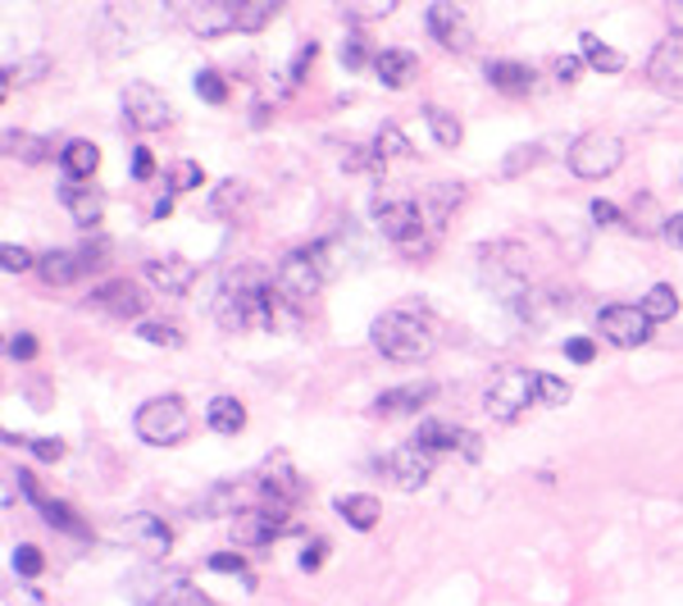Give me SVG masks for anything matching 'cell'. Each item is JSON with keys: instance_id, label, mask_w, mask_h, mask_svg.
Instances as JSON below:
<instances>
[{"instance_id": "obj_3", "label": "cell", "mask_w": 683, "mask_h": 606, "mask_svg": "<svg viewBox=\"0 0 683 606\" xmlns=\"http://www.w3.org/2000/svg\"><path fill=\"white\" fill-rule=\"evenodd\" d=\"M369 343H374V352L383 356V361L420 365L438 347V324L429 315H414V311H388V315L374 320Z\"/></svg>"}, {"instance_id": "obj_13", "label": "cell", "mask_w": 683, "mask_h": 606, "mask_svg": "<svg viewBox=\"0 0 683 606\" xmlns=\"http://www.w3.org/2000/svg\"><path fill=\"white\" fill-rule=\"evenodd\" d=\"M287 529H292L287 511H279V506H255V511H242L233 520V543L238 547H270L279 534H287Z\"/></svg>"}, {"instance_id": "obj_60", "label": "cell", "mask_w": 683, "mask_h": 606, "mask_svg": "<svg viewBox=\"0 0 683 606\" xmlns=\"http://www.w3.org/2000/svg\"><path fill=\"white\" fill-rule=\"evenodd\" d=\"M169 210H174V197H169V192H165V197H160V201H156V210H150V215H156V219H165V215H169Z\"/></svg>"}, {"instance_id": "obj_40", "label": "cell", "mask_w": 683, "mask_h": 606, "mask_svg": "<svg viewBox=\"0 0 683 606\" xmlns=\"http://www.w3.org/2000/svg\"><path fill=\"white\" fill-rule=\"evenodd\" d=\"M201 182H206V174H201L197 160H178V165L169 169V187H174V192H197Z\"/></svg>"}, {"instance_id": "obj_38", "label": "cell", "mask_w": 683, "mask_h": 606, "mask_svg": "<svg viewBox=\"0 0 683 606\" xmlns=\"http://www.w3.org/2000/svg\"><path fill=\"white\" fill-rule=\"evenodd\" d=\"M137 337H141V343H156V347H182V333L174 324H160V320H141Z\"/></svg>"}, {"instance_id": "obj_45", "label": "cell", "mask_w": 683, "mask_h": 606, "mask_svg": "<svg viewBox=\"0 0 683 606\" xmlns=\"http://www.w3.org/2000/svg\"><path fill=\"white\" fill-rule=\"evenodd\" d=\"M46 55H32V60H23V64H14V69H6V87H14V83H36L46 73Z\"/></svg>"}, {"instance_id": "obj_28", "label": "cell", "mask_w": 683, "mask_h": 606, "mask_svg": "<svg viewBox=\"0 0 683 606\" xmlns=\"http://www.w3.org/2000/svg\"><path fill=\"white\" fill-rule=\"evenodd\" d=\"M665 223H670V215L661 210V201L652 197V192H642L638 201H633V210H629V229L638 233V238H665Z\"/></svg>"}, {"instance_id": "obj_26", "label": "cell", "mask_w": 683, "mask_h": 606, "mask_svg": "<svg viewBox=\"0 0 683 606\" xmlns=\"http://www.w3.org/2000/svg\"><path fill=\"white\" fill-rule=\"evenodd\" d=\"M60 169H64V178H73V182H92V174L101 169V150H96L87 137H73V142H64V150H60Z\"/></svg>"}, {"instance_id": "obj_4", "label": "cell", "mask_w": 683, "mask_h": 606, "mask_svg": "<svg viewBox=\"0 0 683 606\" xmlns=\"http://www.w3.org/2000/svg\"><path fill=\"white\" fill-rule=\"evenodd\" d=\"M337 274V255H333V242H315V247H296L279 260L274 270V288H279V301L287 306H311L315 292Z\"/></svg>"}, {"instance_id": "obj_31", "label": "cell", "mask_w": 683, "mask_h": 606, "mask_svg": "<svg viewBox=\"0 0 683 606\" xmlns=\"http://www.w3.org/2000/svg\"><path fill=\"white\" fill-rule=\"evenodd\" d=\"M579 55H584L597 73H624V55H620L616 46H606L601 36H592V32L579 36Z\"/></svg>"}, {"instance_id": "obj_53", "label": "cell", "mask_w": 683, "mask_h": 606, "mask_svg": "<svg viewBox=\"0 0 683 606\" xmlns=\"http://www.w3.org/2000/svg\"><path fill=\"white\" fill-rule=\"evenodd\" d=\"M565 356L575 361V365H588V361L597 356V343H592V337H569V343H565Z\"/></svg>"}, {"instance_id": "obj_54", "label": "cell", "mask_w": 683, "mask_h": 606, "mask_svg": "<svg viewBox=\"0 0 683 606\" xmlns=\"http://www.w3.org/2000/svg\"><path fill=\"white\" fill-rule=\"evenodd\" d=\"M324 561H328V539H315V543H306V552H301V571H319Z\"/></svg>"}, {"instance_id": "obj_56", "label": "cell", "mask_w": 683, "mask_h": 606, "mask_svg": "<svg viewBox=\"0 0 683 606\" xmlns=\"http://www.w3.org/2000/svg\"><path fill=\"white\" fill-rule=\"evenodd\" d=\"M579 69H584V55H565V60H556V79L560 83H579Z\"/></svg>"}, {"instance_id": "obj_21", "label": "cell", "mask_w": 683, "mask_h": 606, "mask_svg": "<svg viewBox=\"0 0 683 606\" xmlns=\"http://www.w3.org/2000/svg\"><path fill=\"white\" fill-rule=\"evenodd\" d=\"M146 279L156 283V292L182 296V292H192V283H197V264L182 260V255H165V260H150L146 264Z\"/></svg>"}, {"instance_id": "obj_51", "label": "cell", "mask_w": 683, "mask_h": 606, "mask_svg": "<svg viewBox=\"0 0 683 606\" xmlns=\"http://www.w3.org/2000/svg\"><path fill=\"white\" fill-rule=\"evenodd\" d=\"M588 215H592L597 229H616V223H624L620 206H611V201H592V206H588Z\"/></svg>"}, {"instance_id": "obj_55", "label": "cell", "mask_w": 683, "mask_h": 606, "mask_svg": "<svg viewBox=\"0 0 683 606\" xmlns=\"http://www.w3.org/2000/svg\"><path fill=\"white\" fill-rule=\"evenodd\" d=\"M6 352H10V361H32L36 356V337L32 333H14Z\"/></svg>"}, {"instance_id": "obj_22", "label": "cell", "mask_w": 683, "mask_h": 606, "mask_svg": "<svg viewBox=\"0 0 683 606\" xmlns=\"http://www.w3.org/2000/svg\"><path fill=\"white\" fill-rule=\"evenodd\" d=\"M438 388L433 384H406V388H388L383 397L374 401V415H383V420H397V415H414L424 401H433Z\"/></svg>"}, {"instance_id": "obj_12", "label": "cell", "mask_w": 683, "mask_h": 606, "mask_svg": "<svg viewBox=\"0 0 683 606\" xmlns=\"http://www.w3.org/2000/svg\"><path fill=\"white\" fill-rule=\"evenodd\" d=\"M597 328H601V337L611 347H642L652 337V320L642 315V306H606L601 315H597Z\"/></svg>"}, {"instance_id": "obj_42", "label": "cell", "mask_w": 683, "mask_h": 606, "mask_svg": "<svg viewBox=\"0 0 683 606\" xmlns=\"http://www.w3.org/2000/svg\"><path fill=\"white\" fill-rule=\"evenodd\" d=\"M397 6H392V0H369V6H351V0H347V6H342V19H347V23H369V19H388Z\"/></svg>"}, {"instance_id": "obj_52", "label": "cell", "mask_w": 683, "mask_h": 606, "mask_svg": "<svg viewBox=\"0 0 683 606\" xmlns=\"http://www.w3.org/2000/svg\"><path fill=\"white\" fill-rule=\"evenodd\" d=\"M315 55H319V46H315V42H306V46H301V51H296V60H292V69H287V79H292V83H301V79H306V69L315 64Z\"/></svg>"}, {"instance_id": "obj_7", "label": "cell", "mask_w": 683, "mask_h": 606, "mask_svg": "<svg viewBox=\"0 0 683 606\" xmlns=\"http://www.w3.org/2000/svg\"><path fill=\"white\" fill-rule=\"evenodd\" d=\"M624 165V142L616 133H584L575 146H569V169L579 178H606Z\"/></svg>"}, {"instance_id": "obj_24", "label": "cell", "mask_w": 683, "mask_h": 606, "mask_svg": "<svg viewBox=\"0 0 683 606\" xmlns=\"http://www.w3.org/2000/svg\"><path fill=\"white\" fill-rule=\"evenodd\" d=\"M414 73H420V55H414V51H401V46L378 51V60H374V79L383 83V87H410Z\"/></svg>"}, {"instance_id": "obj_43", "label": "cell", "mask_w": 683, "mask_h": 606, "mask_svg": "<svg viewBox=\"0 0 683 606\" xmlns=\"http://www.w3.org/2000/svg\"><path fill=\"white\" fill-rule=\"evenodd\" d=\"M14 571H19V579H36V575L46 571V556L36 552L32 543H19L14 547Z\"/></svg>"}, {"instance_id": "obj_41", "label": "cell", "mask_w": 683, "mask_h": 606, "mask_svg": "<svg viewBox=\"0 0 683 606\" xmlns=\"http://www.w3.org/2000/svg\"><path fill=\"white\" fill-rule=\"evenodd\" d=\"M197 96L210 101V105H228V83H223V73L201 69V73H197Z\"/></svg>"}, {"instance_id": "obj_17", "label": "cell", "mask_w": 683, "mask_h": 606, "mask_svg": "<svg viewBox=\"0 0 683 606\" xmlns=\"http://www.w3.org/2000/svg\"><path fill=\"white\" fill-rule=\"evenodd\" d=\"M60 206L69 210V219L78 223V229H96L101 215H105V197L92 182H73V178L60 182Z\"/></svg>"}, {"instance_id": "obj_44", "label": "cell", "mask_w": 683, "mask_h": 606, "mask_svg": "<svg viewBox=\"0 0 683 606\" xmlns=\"http://www.w3.org/2000/svg\"><path fill=\"white\" fill-rule=\"evenodd\" d=\"M206 565H210L214 575H238V579H246V588H251V571H246L242 552H214V556H210Z\"/></svg>"}, {"instance_id": "obj_48", "label": "cell", "mask_w": 683, "mask_h": 606, "mask_svg": "<svg viewBox=\"0 0 683 606\" xmlns=\"http://www.w3.org/2000/svg\"><path fill=\"white\" fill-rule=\"evenodd\" d=\"M109 251H114V247H109L105 238H96V242H87V247L78 251V255H83V270H87V274H101V270H105V264L114 260Z\"/></svg>"}, {"instance_id": "obj_27", "label": "cell", "mask_w": 683, "mask_h": 606, "mask_svg": "<svg viewBox=\"0 0 683 606\" xmlns=\"http://www.w3.org/2000/svg\"><path fill=\"white\" fill-rule=\"evenodd\" d=\"M333 511L347 520L351 529H360V534H365V529H374L378 515H383V506H378V498H369V492H347V498L333 502Z\"/></svg>"}, {"instance_id": "obj_1", "label": "cell", "mask_w": 683, "mask_h": 606, "mask_svg": "<svg viewBox=\"0 0 683 606\" xmlns=\"http://www.w3.org/2000/svg\"><path fill=\"white\" fill-rule=\"evenodd\" d=\"M279 311V288L264 270H238L228 274L219 296H214V315L228 333H246V328H274Z\"/></svg>"}, {"instance_id": "obj_39", "label": "cell", "mask_w": 683, "mask_h": 606, "mask_svg": "<svg viewBox=\"0 0 683 606\" xmlns=\"http://www.w3.org/2000/svg\"><path fill=\"white\" fill-rule=\"evenodd\" d=\"M374 150H378V160L388 165L392 156H410V142L401 137V128H392V124H388V128H378V137H374Z\"/></svg>"}, {"instance_id": "obj_15", "label": "cell", "mask_w": 683, "mask_h": 606, "mask_svg": "<svg viewBox=\"0 0 683 606\" xmlns=\"http://www.w3.org/2000/svg\"><path fill=\"white\" fill-rule=\"evenodd\" d=\"M178 14H182V23L192 28L197 36H228V32H238V6H228V0H201V6H187Z\"/></svg>"}, {"instance_id": "obj_57", "label": "cell", "mask_w": 683, "mask_h": 606, "mask_svg": "<svg viewBox=\"0 0 683 606\" xmlns=\"http://www.w3.org/2000/svg\"><path fill=\"white\" fill-rule=\"evenodd\" d=\"M150 174H156V160H150V150H146V146H137V150H133V178L146 182Z\"/></svg>"}, {"instance_id": "obj_6", "label": "cell", "mask_w": 683, "mask_h": 606, "mask_svg": "<svg viewBox=\"0 0 683 606\" xmlns=\"http://www.w3.org/2000/svg\"><path fill=\"white\" fill-rule=\"evenodd\" d=\"M133 429L150 447H178L187 433H192V410H187L178 397H150L133 415Z\"/></svg>"}, {"instance_id": "obj_47", "label": "cell", "mask_w": 683, "mask_h": 606, "mask_svg": "<svg viewBox=\"0 0 683 606\" xmlns=\"http://www.w3.org/2000/svg\"><path fill=\"white\" fill-rule=\"evenodd\" d=\"M538 160H543V146H519V150H511V156H506L502 174L515 178V174H524V169H534Z\"/></svg>"}, {"instance_id": "obj_10", "label": "cell", "mask_w": 683, "mask_h": 606, "mask_svg": "<svg viewBox=\"0 0 683 606\" xmlns=\"http://www.w3.org/2000/svg\"><path fill=\"white\" fill-rule=\"evenodd\" d=\"M255 488H260L264 506H279V511H292V506H301V498H306V479L292 470L287 457H270V461H264L255 470Z\"/></svg>"}, {"instance_id": "obj_58", "label": "cell", "mask_w": 683, "mask_h": 606, "mask_svg": "<svg viewBox=\"0 0 683 606\" xmlns=\"http://www.w3.org/2000/svg\"><path fill=\"white\" fill-rule=\"evenodd\" d=\"M6 606H46V602L32 593V584H19V588H14L10 597H6Z\"/></svg>"}, {"instance_id": "obj_2", "label": "cell", "mask_w": 683, "mask_h": 606, "mask_svg": "<svg viewBox=\"0 0 683 606\" xmlns=\"http://www.w3.org/2000/svg\"><path fill=\"white\" fill-rule=\"evenodd\" d=\"M374 223H378V233H383L388 242L406 247V251H424L429 247V233L442 229L438 215L429 210V197H414V192H401V187H378L374 201Z\"/></svg>"}, {"instance_id": "obj_33", "label": "cell", "mask_w": 683, "mask_h": 606, "mask_svg": "<svg viewBox=\"0 0 683 606\" xmlns=\"http://www.w3.org/2000/svg\"><path fill=\"white\" fill-rule=\"evenodd\" d=\"M6 156H19L23 165H42V160H51V142L10 128V133H6Z\"/></svg>"}, {"instance_id": "obj_32", "label": "cell", "mask_w": 683, "mask_h": 606, "mask_svg": "<svg viewBox=\"0 0 683 606\" xmlns=\"http://www.w3.org/2000/svg\"><path fill=\"white\" fill-rule=\"evenodd\" d=\"M42 520L51 529H60V534H69V539H92V529L83 524V515L73 511L69 502H42Z\"/></svg>"}, {"instance_id": "obj_37", "label": "cell", "mask_w": 683, "mask_h": 606, "mask_svg": "<svg viewBox=\"0 0 683 606\" xmlns=\"http://www.w3.org/2000/svg\"><path fill=\"white\" fill-rule=\"evenodd\" d=\"M374 60H378V51H369V42L360 32H351L347 42H342V64H347L351 73H360V69H374Z\"/></svg>"}, {"instance_id": "obj_59", "label": "cell", "mask_w": 683, "mask_h": 606, "mask_svg": "<svg viewBox=\"0 0 683 606\" xmlns=\"http://www.w3.org/2000/svg\"><path fill=\"white\" fill-rule=\"evenodd\" d=\"M665 242L683 247V210H679V215H670V223H665Z\"/></svg>"}, {"instance_id": "obj_9", "label": "cell", "mask_w": 683, "mask_h": 606, "mask_svg": "<svg viewBox=\"0 0 683 606\" xmlns=\"http://www.w3.org/2000/svg\"><path fill=\"white\" fill-rule=\"evenodd\" d=\"M133 597L137 606H214L201 588H192L182 575H169V571H141L133 584Z\"/></svg>"}, {"instance_id": "obj_11", "label": "cell", "mask_w": 683, "mask_h": 606, "mask_svg": "<svg viewBox=\"0 0 683 606\" xmlns=\"http://www.w3.org/2000/svg\"><path fill=\"white\" fill-rule=\"evenodd\" d=\"M124 119L137 133H160L174 119V105H169L165 92H156L150 83H128V92H124Z\"/></svg>"}, {"instance_id": "obj_49", "label": "cell", "mask_w": 683, "mask_h": 606, "mask_svg": "<svg viewBox=\"0 0 683 606\" xmlns=\"http://www.w3.org/2000/svg\"><path fill=\"white\" fill-rule=\"evenodd\" d=\"M0 264H6V270L10 274H23V270H32V251L28 247H14V242H6V247H0Z\"/></svg>"}, {"instance_id": "obj_34", "label": "cell", "mask_w": 683, "mask_h": 606, "mask_svg": "<svg viewBox=\"0 0 683 606\" xmlns=\"http://www.w3.org/2000/svg\"><path fill=\"white\" fill-rule=\"evenodd\" d=\"M238 498H242V488L238 483H214L206 498L192 506V515H206V520H214V515H223V511H238Z\"/></svg>"}, {"instance_id": "obj_5", "label": "cell", "mask_w": 683, "mask_h": 606, "mask_svg": "<svg viewBox=\"0 0 683 606\" xmlns=\"http://www.w3.org/2000/svg\"><path fill=\"white\" fill-rule=\"evenodd\" d=\"M534 401H538V374H528L519 365L497 369V374H492V384L483 388V410L492 415V420H502V425L519 420V415Z\"/></svg>"}, {"instance_id": "obj_46", "label": "cell", "mask_w": 683, "mask_h": 606, "mask_svg": "<svg viewBox=\"0 0 683 606\" xmlns=\"http://www.w3.org/2000/svg\"><path fill=\"white\" fill-rule=\"evenodd\" d=\"M538 401L543 406H565L569 401V384L556 374H538Z\"/></svg>"}, {"instance_id": "obj_25", "label": "cell", "mask_w": 683, "mask_h": 606, "mask_svg": "<svg viewBox=\"0 0 683 606\" xmlns=\"http://www.w3.org/2000/svg\"><path fill=\"white\" fill-rule=\"evenodd\" d=\"M487 87H497L502 96H528V92H534V69H528V64H515V60H492L487 69Z\"/></svg>"}, {"instance_id": "obj_61", "label": "cell", "mask_w": 683, "mask_h": 606, "mask_svg": "<svg viewBox=\"0 0 683 606\" xmlns=\"http://www.w3.org/2000/svg\"><path fill=\"white\" fill-rule=\"evenodd\" d=\"M670 23H674V32H683V6H670Z\"/></svg>"}, {"instance_id": "obj_8", "label": "cell", "mask_w": 683, "mask_h": 606, "mask_svg": "<svg viewBox=\"0 0 683 606\" xmlns=\"http://www.w3.org/2000/svg\"><path fill=\"white\" fill-rule=\"evenodd\" d=\"M433 451H424L420 442H406V447H397V451H388V457H378L374 461V470H378V479H388L392 488H401V492H414V488H424L429 483V474H433Z\"/></svg>"}, {"instance_id": "obj_36", "label": "cell", "mask_w": 683, "mask_h": 606, "mask_svg": "<svg viewBox=\"0 0 683 606\" xmlns=\"http://www.w3.org/2000/svg\"><path fill=\"white\" fill-rule=\"evenodd\" d=\"M279 14V0H238V32H260Z\"/></svg>"}, {"instance_id": "obj_29", "label": "cell", "mask_w": 683, "mask_h": 606, "mask_svg": "<svg viewBox=\"0 0 683 606\" xmlns=\"http://www.w3.org/2000/svg\"><path fill=\"white\" fill-rule=\"evenodd\" d=\"M206 425H210L214 433H238V429L246 425V406H242L238 397H214V401L206 406Z\"/></svg>"}, {"instance_id": "obj_14", "label": "cell", "mask_w": 683, "mask_h": 606, "mask_svg": "<svg viewBox=\"0 0 683 606\" xmlns=\"http://www.w3.org/2000/svg\"><path fill=\"white\" fill-rule=\"evenodd\" d=\"M648 79H652L661 92L683 96V32L665 36V42L652 51V60H648Z\"/></svg>"}, {"instance_id": "obj_30", "label": "cell", "mask_w": 683, "mask_h": 606, "mask_svg": "<svg viewBox=\"0 0 683 606\" xmlns=\"http://www.w3.org/2000/svg\"><path fill=\"white\" fill-rule=\"evenodd\" d=\"M424 124H429L433 142H438V146H446V150H455V146H461V137H465L461 119H455L451 109H442V105H424Z\"/></svg>"}, {"instance_id": "obj_23", "label": "cell", "mask_w": 683, "mask_h": 606, "mask_svg": "<svg viewBox=\"0 0 683 606\" xmlns=\"http://www.w3.org/2000/svg\"><path fill=\"white\" fill-rule=\"evenodd\" d=\"M36 270H42V283L46 288H69V283H78L87 274L83 270V255L78 251H60V247L36 255Z\"/></svg>"}, {"instance_id": "obj_35", "label": "cell", "mask_w": 683, "mask_h": 606, "mask_svg": "<svg viewBox=\"0 0 683 606\" xmlns=\"http://www.w3.org/2000/svg\"><path fill=\"white\" fill-rule=\"evenodd\" d=\"M642 315H648L652 324L674 320V315H679V296H674V288H670V283H656L648 296H642Z\"/></svg>"}, {"instance_id": "obj_20", "label": "cell", "mask_w": 683, "mask_h": 606, "mask_svg": "<svg viewBox=\"0 0 683 606\" xmlns=\"http://www.w3.org/2000/svg\"><path fill=\"white\" fill-rule=\"evenodd\" d=\"M92 306L105 311L109 320H141L146 296H141L133 283H105V288L92 292Z\"/></svg>"}, {"instance_id": "obj_16", "label": "cell", "mask_w": 683, "mask_h": 606, "mask_svg": "<svg viewBox=\"0 0 683 606\" xmlns=\"http://www.w3.org/2000/svg\"><path fill=\"white\" fill-rule=\"evenodd\" d=\"M429 32L438 36V46H446V51H470V14L461 6H451V0L429 6Z\"/></svg>"}, {"instance_id": "obj_18", "label": "cell", "mask_w": 683, "mask_h": 606, "mask_svg": "<svg viewBox=\"0 0 683 606\" xmlns=\"http://www.w3.org/2000/svg\"><path fill=\"white\" fill-rule=\"evenodd\" d=\"M414 442H420L424 451H433V457H442V451H455V447H461L470 461L479 457V438L470 429H455V425H442V420H424L420 433H414Z\"/></svg>"}, {"instance_id": "obj_50", "label": "cell", "mask_w": 683, "mask_h": 606, "mask_svg": "<svg viewBox=\"0 0 683 606\" xmlns=\"http://www.w3.org/2000/svg\"><path fill=\"white\" fill-rule=\"evenodd\" d=\"M23 447L32 451L36 461H60L64 457V442L60 438H23Z\"/></svg>"}, {"instance_id": "obj_19", "label": "cell", "mask_w": 683, "mask_h": 606, "mask_svg": "<svg viewBox=\"0 0 683 606\" xmlns=\"http://www.w3.org/2000/svg\"><path fill=\"white\" fill-rule=\"evenodd\" d=\"M119 534L124 539H133L141 552H150V556H165L169 547H174V529L160 520V515H128L124 524H119Z\"/></svg>"}]
</instances>
